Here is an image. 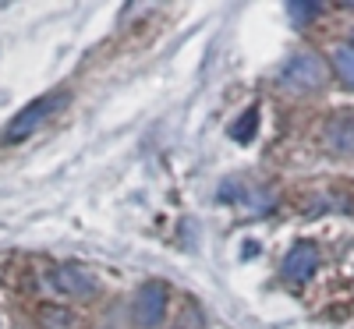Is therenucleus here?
Wrapping results in <instances>:
<instances>
[{
    "mask_svg": "<svg viewBox=\"0 0 354 329\" xmlns=\"http://www.w3.org/2000/svg\"><path fill=\"white\" fill-rule=\"evenodd\" d=\"M64 100H68L64 93H46V96H39V100H32V103H25V106L11 117V124L4 128V142H25L57 106H64Z\"/></svg>",
    "mask_w": 354,
    "mask_h": 329,
    "instance_id": "f257e3e1",
    "label": "nucleus"
},
{
    "mask_svg": "<svg viewBox=\"0 0 354 329\" xmlns=\"http://www.w3.org/2000/svg\"><path fill=\"white\" fill-rule=\"evenodd\" d=\"M280 82L287 88H298V93H305V88H319L322 82H326V64H322L315 53H294L290 61L283 64V71H280Z\"/></svg>",
    "mask_w": 354,
    "mask_h": 329,
    "instance_id": "f03ea898",
    "label": "nucleus"
},
{
    "mask_svg": "<svg viewBox=\"0 0 354 329\" xmlns=\"http://www.w3.org/2000/svg\"><path fill=\"white\" fill-rule=\"evenodd\" d=\"M167 315V287L160 280H149V283H142L138 294H135V308H131V319L135 326L142 329H156Z\"/></svg>",
    "mask_w": 354,
    "mask_h": 329,
    "instance_id": "7ed1b4c3",
    "label": "nucleus"
},
{
    "mask_svg": "<svg viewBox=\"0 0 354 329\" xmlns=\"http://www.w3.org/2000/svg\"><path fill=\"white\" fill-rule=\"evenodd\" d=\"M319 269V252L312 245H294L283 258V276L294 283H308Z\"/></svg>",
    "mask_w": 354,
    "mask_h": 329,
    "instance_id": "20e7f679",
    "label": "nucleus"
},
{
    "mask_svg": "<svg viewBox=\"0 0 354 329\" xmlns=\"http://www.w3.org/2000/svg\"><path fill=\"white\" fill-rule=\"evenodd\" d=\"M322 138H326V145L333 149V153L354 156V110L333 113L330 124H326V131H322Z\"/></svg>",
    "mask_w": 354,
    "mask_h": 329,
    "instance_id": "39448f33",
    "label": "nucleus"
},
{
    "mask_svg": "<svg viewBox=\"0 0 354 329\" xmlns=\"http://www.w3.org/2000/svg\"><path fill=\"white\" fill-rule=\"evenodd\" d=\"M53 283L61 287V290H68V294H78V297L93 294V280H88L85 273H78V269H71V265L57 269V273H53Z\"/></svg>",
    "mask_w": 354,
    "mask_h": 329,
    "instance_id": "423d86ee",
    "label": "nucleus"
},
{
    "mask_svg": "<svg viewBox=\"0 0 354 329\" xmlns=\"http://www.w3.org/2000/svg\"><path fill=\"white\" fill-rule=\"evenodd\" d=\"M255 131H259V110H255V106L245 110L238 121L230 124V138H234V142H241V145H248V142L255 138Z\"/></svg>",
    "mask_w": 354,
    "mask_h": 329,
    "instance_id": "0eeeda50",
    "label": "nucleus"
},
{
    "mask_svg": "<svg viewBox=\"0 0 354 329\" xmlns=\"http://www.w3.org/2000/svg\"><path fill=\"white\" fill-rule=\"evenodd\" d=\"M333 68H337L340 82L354 88V50H351V46H340V50H333Z\"/></svg>",
    "mask_w": 354,
    "mask_h": 329,
    "instance_id": "6e6552de",
    "label": "nucleus"
},
{
    "mask_svg": "<svg viewBox=\"0 0 354 329\" xmlns=\"http://www.w3.org/2000/svg\"><path fill=\"white\" fill-rule=\"evenodd\" d=\"M315 15H319V4H308V0H290V4H287V18L298 28H305Z\"/></svg>",
    "mask_w": 354,
    "mask_h": 329,
    "instance_id": "1a4fd4ad",
    "label": "nucleus"
},
{
    "mask_svg": "<svg viewBox=\"0 0 354 329\" xmlns=\"http://www.w3.org/2000/svg\"><path fill=\"white\" fill-rule=\"evenodd\" d=\"M351 39H354V32H351Z\"/></svg>",
    "mask_w": 354,
    "mask_h": 329,
    "instance_id": "9d476101",
    "label": "nucleus"
}]
</instances>
